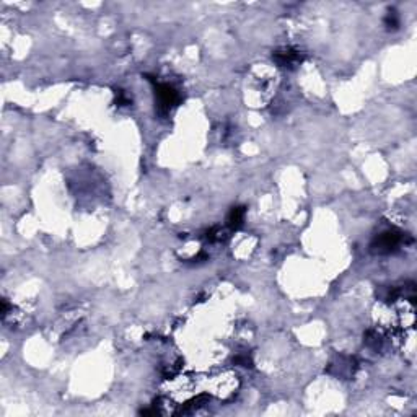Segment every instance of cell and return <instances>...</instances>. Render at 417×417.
<instances>
[{
  "instance_id": "obj_3",
  "label": "cell",
  "mask_w": 417,
  "mask_h": 417,
  "mask_svg": "<svg viewBox=\"0 0 417 417\" xmlns=\"http://www.w3.org/2000/svg\"><path fill=\"white\" fill-rule=\"evenodd\" d=\"M274 60L277 62L281 67H289V68H294L298 62L302 60V55L295 49H281V51H276L274 52Z\"/></svg>"
},
{
  "instance_id": "obj_2",
  "label": "cell",
  "mask_w": 417,
  "mask_h": 417,
  "mask_svg": "<svg viewBox=\"0 0 417 417\" xmlns=\"http://www.w3.org/2000/svg\"><path fill=\"white\" fill-rule=\"evenodd\" d=\"M401 241H403L401 233L393 230V232H385L380 235L378 238L373 241V248H375V251H378V253H391L401 245Z\"/></svg>"
},
{
  "instance_id": "obj_6",
  "label": "cell",
  "mask_w": 417,
  "mask_h": 417,
  "mask_svg": "<svg viewBox=\"0 0 417 417\" xmlns=\"http://www.w3.org/2000/svg\"><path fill=\"white\" fill-rule=\"evenodd\" d=\"M385 23H387L388 28H398L400 20H398V15L395 13V11H390L388 16H387V20H385Z\"/></svg>"
},
{
  "instance_id": "obj_5",
  "label": "cell",
  "mask_w": 417,
  "mask_h": 417,
  "mask_svg": "<svg viewBox=\"0 0 417 417\" xmlns=\"http://www.w3.org/2000/svg\"><path fill=\"white\" fill-rule=\"evenodd\" d=\"M116 103L119 104V106H127V104H130V98L122 90H117V93H116Z\"/></svg>"
},
{
  "instance_id": "obj_1",
  "label": "cell",
  "mask_w": 417,
  "mask_h": 417,
  "mask_svg": "<svg viewBox=\"0 0 417 417\" xmlns=\"http://www.w3.org/2000/svg\"><path fill=\"white\" fill-rule=\"evenodd\" d=\"M155 95H157V103L158 109L161 113H168L171 108H175L179 103V95L178 91L168 83H158L155 86Z\"/></svg>"
},
{
  "instance_id": "obj_4",
  "label": "cell",
  "mask_w": 417,
  "mask_h": 417,
  "mask_svg": "<svg viewBox=\"0 0 417 417\" xmlns=\"http://www.w3.org/2000/svg\"><path fill=\"white\" fill-rule=\"evenodd\" d=\"M245 214H246V209L245 207H233L232 210H230L228 217H227L228 227H232V228L241 227L243 220H245Z\"/></svg>"
},
{
  "instance_id": "obj_7",
  "label": "cell",
  "mask_w": 417,
  "mask_h": 417,
  "mask_svg": "<svg viewBox=\"0 0 417 417\" xmlns=\"http://www.w3.org/2000/svg\"><path fill=\"white\" fill-rule=\"evenodd\" d=\"M236 364H241L243 367H251V360L248 359V356H243V357H236L235 359Z\"/></svg>"
}]
</instances>
